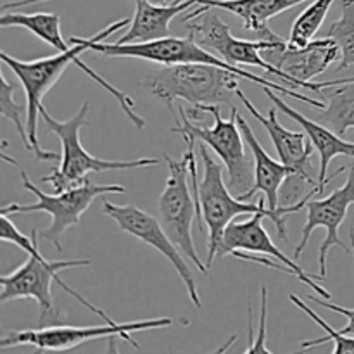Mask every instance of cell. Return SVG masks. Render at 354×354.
<instances>
[{
    "label": "cell",
    "mask_w": 354,
    "mask_h": 354,
    "mask_svg": "<svg viewBox=\"0 0 354 354\" xmlns=\"http://www.w3.org/2000/svg\"><path fill=\"white\" fill-rule=\"evenodd\" d=\"M289 299L292 301L294 304H296L297 308H299L301 311H304V313L308 315L310 318H313L315 322H317L318 325H320L322 328H324L325 332H327V335L325 337H320V339H313V341H306L301 344V348L303 349H311V348H317V346H322V344H327V342H334L335 348H334V354H354V335H346V334H341L339 330H334V328L330 327V325L327 324V322L324 320L322 317H318L317 313H315L313 310H311L308 304H304V301L301 299L299 296H296V294H289Z\"/></svg>",
    "instance_id": "24"
},
{
    "label": "cell",
    "mask_w": 354,
    "mask_h": 354,
    "mask_svg": "<svg viewBox=\"0 0 354 354\" xmlns=\"http://www.w3.org/2000/svg\"><path fill=\"white\" fill-rule=\"evenodd\" d=\"M354 204V159L348 168V180L342 187L335 189L328 197H322V199L308 201V220L303 228V239L297 244L296 251H294L292 258L299 259L303 254L304 248L308 245L311 234L317 228H325L327 235L325 241L322 242L320 252H318V261H320V277L322 280L327 277V256L332 248H341L346 252L349 251L348 245L341 241L339 237V228H341L342 221L348 216V209Z\"/></svg>",
    "instance_id": "15"
},
{
    "label": "cell",
    "mask_w": 354,
    "mask_h": 354,
    "mask_svg": "<svg viewBox=\"0 0 354 354\" xmlns=\"http://www.w3.org/2000/svg\"><path fill=\"white\" fill-rule=\"evenodd\" d=\"M171 318H154V320L127 322V324H106L95 327H71V325H54V327H40L37 330H19L6 335L0 341V348H14V346H31L41 351H68L75 349L85 342L95 339L121 337L130 342L135 349H140V344L131 339V332L151 330V328L171 327Z\"/></svg>",
    "instance_id": "12"
},
{
    "label": "cell",
    "mask_w": 354,
    "mask_h": 354,
    "mask_svg": "<svg viewBox=\"0 0 354 354\" xmlns=\"http://www.w3.org/2000/svg\"><path fill=\"white\" fill-rule=\"evenodd\" d=\"M149 2H152V3H166V0H149Z\"/></svg>",
    "instance_id": "29"
},
{
    "label": "cell",
    "mask_w": 354,
    "mask_h": 354,
    "mask_svg": "<svg viewBox=\"0 0 354 354\" xmlns=\"http://www.w3.org/2000/svg\"><path fill=\"white\" fill-rule=\"evenodd\" d=\"M308 299H310L311 303L318 304V306L327 308V310H330V311H334V313H339V315H342V317L348 318V325H346V327L339 332H341V334H346V335H354V310H349V308H344V306H339V304H334V303H330V301H325V299H322V297H317V296H308Z\"/></svg>",
    "instance_id": "27"
},
{
    "label": "cell",
    "mask_w": 354,
    "mask_h": 354,
    "mask_svg": "<svg viewBox=\"0 0 354 354\" xmlns=\"http://www.w3.org/2000/svg\"><path fill=\"white\" fill-rule=\"evenodd\" d=\"M349 239H351V244H353V252H354V230L349 232Z\"/></svg>",
    "instance_id": "28"
},
{
    "label": "cell",
    "mask_w": 354,
    "mask_h": 354,
    "mask_svg": "<svg viewBox=\"0 0 354 354\" xmlns=\"http://www.w3.org/2000/svg\"><path fill=\"white\" fill-rule=\"evenodd\" d=\"M304 2L308 0H201L196 6L197 9L183 16L182 21L189 23V21L203 16L209 9H221L241 17L245 30L256 33L261 40L280 41L283 38L270 28L268 21L282 14L283 10L292 9Z\"/></svg>",
    "instance_id": "18"
},
{
    "label": "cell",
    "mask_w": 354,
    "mask_h": 354,
    "mask_svg": "<svg viewBox=\"0 0 354 354\" xmlns=\"http://www.w3.org/2000/svg\"><path fill=\"white\" fill-rule=\"evenodd\" d=\"M313 196H318V187H313V189L304 196V199L297 201V203L292 204V207H289V209L259 211V213H256L251 220L241 221V223L232 221V223L227 227V230H225L223 242H221V248H220V252H218V256L235 254V252H242V251L272 256L273 259H279L282 265H286L287 268H290L292 275L297 277V279H299L301 282L306 283V286H310L318 296L325 297V299H332V294L328 292L327 289H324V287L318 286V283H315L313 280H311V279L322 280V277L311 275V273L304 272L301 266H297L296 259L283 254V252L277 248L275 242L272 241V237H270V234L266 232V228L263 227V220L268 218V220H272L273 223H275L280 239H282V241H287V225H286L287 216L292 213H297V211H301L303 207H306L308 201L313 199Z\"/></svg>",
    "instance_id": "7"
},
{
    "label": "cell",
    "mask_w": 354,
    "mask_h": 354,
    "mask_svg": "<svg viewBox=\"0 0 354 354\" xmlns=\"http://www.w3.org/2000/svg\"><path fill=\"white\" fill-rule=\"evenodd\" d=\"M263 92L268 95V99L275 104L277 109L282 111L283 114H287L289 118H292L296 123H299L303 127V130L306 131V135L310 137V142L315 145V149L320 154V169H318V196H324V190L335 176L341 175L342 171H348V168H339L335 169L332 175H328V166L334 161V158L337 156H346V158L354 159V142L344 140L342 137H339L337 133H334L332 130H328L324 124L317 123V121L310 120V118H304L303 114L297 113L296 109L289 106L286 100L280 95H277V92H272V88L268 86H263Z\"/></svg>",
    "instance_id": "17"
},
{
    "label": "cell",
    "mask_w": 354,
    "mask_h": 354,
    "mask_svg": "<svg viewBox=\"0 0 354 354\" xmlns=\"http://www.w3.org/2000/svg\"><path fill=\"white\" fill-rule=\"evenodd\" d=\"M131 17H124V19L116 21L111 26H107L106 30L99 31L97 35L90 38H78L73 37L69 38V44H73L68 50H59L55 55H48V57L35 59V61H19V59L10 57L7 52H2L0 57H2L3 66L10 69L14 73L17 80L21 82L24 88V95H26V128L28 135H30L31 145H33V154L37 156L38 161H54V159H61L62 154L57 152L44 151V149L38 145V118H40V109L41 100L47 95L48 90L57 83V80L61 78L62 73L69 68L71 64L78 66L83 73H85L88 78H92L93 82L99 83L107 93L114 97L120 104L121 111L128 116V120L138 128V130H144L145 128V120L142 116H138L135 113V102L130 95H127L124 92H121L120 88H116L114 85H111L106 78L99 76V73L93 71L90 66H86L85 62H82L80 54H83L85 50H92L93 45L99 44V41L106 40L109 35L116 33L121 28L130 26Z\"/></svg>",
    "instance_id": "1"
},
{
    "label": "cell",
    "mask_w": 354,
    "mask_h": 354,
    "mask_svg": "<svg viewBox=\"0 0 354 354\" xmlns=\"http://www.w3.org/2000/svg\"><path fill=\"white\" fill-rule=\"evenodd\" d=\"M187 26L197 44L203 45L206 50L218 54L228 64L256 66V68L265 69L270 76H279L282 80V73L261 55L263 47H266L270 40L259 38V40L251 41L235 38L232 35L230 26L214 12H204V17L199 23L189 21Z\"/></svg>",
    "instance_id": "16"
},
{
    "label": "cell",
    "mask_w": 354,
    "mask_h": 354,
    "mask_svg": "<svg viewBox=\"0 0 354 354\" xmlns=\"http://www.w3.org/2000/svg\"><path fill=\"white\" fill-rule=\"evenodd\" d=\"M0 230H2L0 232V239L3 242L16 244L17 248L28 252V259L19 268L0 279V283H2L0 301L2 303L14 299H35L38 303V308H40V315H38V324H40V327L62 325L64 318H62L61 311L55 308L54 299H52V282L55 280V283L62 290L71 294L86 310H90L93 315L102 318L106 324H116L100 308L93 306L92 303H88L85 297L80 296L76 290H73L71 287H68L59 279V272L68 268H76V266H88V259H68V261L66 259H59V261H47L40 254V249H38V245H40L38 235L40 234H38L37 228H33L30 237H28V235L21 234L17 230L16 225L9 220V214H2V228Z\"/></svg>",
    "instance_id": "2"
},
{
    "label": "cell",
    "mask_w": 354,
    "mask_h": 354,
    "mask_svg": "<svg viewBox=\"0 0 354 354\" xmlns=\"http://www.w3.org/2000/svg\"><path fill=\"white\" fill-rule=\"evenodd\" d=\"M102 209L107 216L113 218V220L120 225L121 230L133 235L138 241L145 242V244L154 248L158 252H161V254L171 263L173 268L176 270L178 277L182 279L183 286H185L194 306L203 308V301H201L199 290H197V282L196 277H194V272L190 270V266L187 265L185 259H183L185 254L180 251L178 245L171 241V237L166 234L161 221L156 220L152 214L140 209V207H137L135 204L118 206V204H111L109 201L104 199Z\"/></svg>",
    "instance_id": "14"
},
{
    "label": "cell",
    "mask_w": 354,
    "mask_h": 354,
    "mask_svg": "<svg viewBox=\"0 0 354 354\" xmlns=\"http://www.w3.org/2000/svg\"><path fill=\"white\" fill-rule=\"evenodd\" d=\"M239 76L213 64H165L149 71L140 85L151 95L166 102L169 113L175 100H185L190 106H228L232 109L237 97Z\"/></svg>",
    "instance_id": "3"
},
{
    "label": "cell",
    "mask_w": 354,
    "mask_h": 354,
    "mask_svg": "<svg viewBox=\"0 0 354 354\" xmlns=\"http://www.w3.org/2000/svg\"><path fill=\"white\" fill-rule=\"evenodd\" d=\"M266 311H268V290L261 287V324H259V335L249 344L245 353H272L266 348Z\"/></svg>",
    "instance_id": "26"
},
{
    "label": "cell",
    "mask_w": 354,
    "mask_h": 354,
    "mask_svg": "<svg viewBox=\"0 0 354 354\" xmlns=\"http://www.w3.org/2000/svg\"><path fill=\"white\" fill-rule=\"evenodd\" d=\"M201 0H175L173 3H152L149 0H135V16L130 30L118 38L116 44H144L169 37V24L178 14L192 9Z\"/></svg>",
    "instance_id": "20"
},
{
    "label": "cell",
    "mask_w": 354,
    "mask_h": 354,
    "mask_svg": "<svg viewBox=\"0 0 354 354\" xmlns=\"http://www.w3.org/2000/svg\"><path fill=\"white\" fill-rule=\"evenodd\" d=\"M325 107L320 109L317 123L324 124L339 137L354 128V76L341 85L327 86L320 92Z\"/></svg>",
    "instance_id": "21"
},
{
    "label": "cell",
    "mask_w": 354,
    "mask_h": 354,
    "mask_svg": "<svg viewBox=\"0 0 354 354\" xmlns=\"http://www.w3.org/2000/svg\"><path fill=\"white\" fill-rule=\"evenodd\" d=\"M335 0H313L299 16L296 17L290 30V37L287 44L294 45V47H304L315 40V35L324 24L325 17H327L328 10H330L332 3Z\"/></svg>",
    "instance_id": "22"
},
{
    "label": "cell",
    "mask_w": 354,
    "mask_h": 354,
    "mask_svg": "<svg viewBox=\"0 0 354 354\" xmlns=\"http://www.w3.org/2000/svg\"><path fill=\"white\" fill-rule=\"evenodd\" d=\"M93 52H100L104 55H113V57H138L145 59V61L159 62V64H196V62H203V64H213L220 66V68L228 69V71L235 73L239 78H245L252 83H258L261 86H268V88L275 90L277 93H282L286 97H292V99L301 100V102L310 104L311 107L317 109H324L325 102L315 100L306 97L304 93H299L294 88H286L283 85L277 83L270 76H258L254 73L244 71V69L237 68V66L228 64L227 61L214 55L213 52L206 50L203 45L196 41L192 35L185 38L180 37H166L159 38V40L144 41V44H99L93 45Z\"/></svg>",
    "instance_id": "4"
},
{
    "label": "cell",
    "mask_w": 354,
    "mask_h": 354,
    "mask_svg": "<svg viewBox=\"0 0 354 354\" xmlns=\"http://www.w3.org/2000/svg\"><path fill=\"white\" fill-rule=\"evenodd\" d=\"M237 97L245 109L252 114L256 121L261 124L266 130V133L272 138L273 145L277 149L279 159L290 169V176L287 178V190L283 196L282 204L289 206V204L297 203L301 194L304 192V185L318 187V180H315L313 168H311V154L315 151L313 144H308L306 131H290L286 127L280 124L277 120L275 109L268 111V116H263L254 104L245 97L242 90L237 88Z\"/></svg>",
    "instance_id": "13"
},
{
    "label": "cell",
    "mask_w": 354,
    "mask_h": 354,
    "mask_svg": "<svg viewBox=\"0 0 354 354\" xmlns=\"http://www.w3.org/2000/svg\"><path fill=\"white\" fill-rule=\"evenodd\" d=\"M201 156L204 162V176L197 185L199 194L201 213L207 227V261L206 266L211 268L214 258L218 256L223 242L225 230L228 225L241 214H256L259 211H272L265 207L266 201L259 199L258 203H245L242 199H235L230 194V187L223 180V168L207 154V145L201 142ZM296 204V203H294ZM292 207V204L283 207L282 211Z\"/></svg>",
    "instance_id": "9"
},
{
    "label": "cell",
    "mask_w": 354,
    "mask_h": 354,
    "mask_svg": "<svg viewBox=\"0 0 354 354\" xmlns=\"http://www.w3.org/2000/svg\"><path fill=\"white\" fill-rule=\"evenodd\" d=\"M261 55L282 73L283 82H287L296 90H310V92L320 93L327 86L341 85L353 80V76H349V78L328 80V82L320 83L311 82L341 57V48L337 41L330 37L311 40L304 47H294L287 44V40L268 41V45L263 47Z\"/></svg>",
    "instance_id": "10"
},
{
    "label": "cell",
    "mask_w": 354,
    "mask_h": 354,
    "mask_svg": "<svg viewBox=\"0 0 354 354\" xmlns=\"http://www.w3.org/2000/svg\"><path fill=\"white\" fill-rule=\"evenodd\" d=\"M88 102H83L78 113L68 121H57L47 113L45 107L40 109V118L44 120L47 131L57 135L62 144L61 166L44 176L41 182L50 183L54 192H64L68 189L85 183L88 173H102V171H120V169H135L147 168V166H158L159 159L156 158H140L130 159V161H107L92 156L85 151L80 140V131L86 127V113H88Z\"/></svg>",
    "instance_id": "5"
},
{
    "label": "cell",
    "mask_w": 354,
    "mask_h": 354,
    "mask_svg": "<svg viewBox=\"0 0 354 354\" xmlns=\"http://www.w3.org/2000/svg\"><path fill=\"white\" fill-rule=\"evenodd\" d=\"M201 107L211 114L214 124L211 128L194 124L189 118L187 111L180 104L178 109L171 111V116L175 118V127L171 128L173 133L180 137H190L196 142H204L207 147L213 149L218 158L227 166L228 173V187L239 196H244L254 185V161L245 154V140L241 128L237 123V107L230 109V118L223 120L221 118V106H194Z\"/></svg>",
    "instance_id": "6"
},
{
    "label": "cell",
    "mask_w": 354,
    "mask_h": 354,
    "mask_svg": "<svg viewBox=\"0 0 354 354\" xmlns=\"http://www.w3.org/2000/svg\"><path fill=\"white\" fill-rule=\"evenodd\" d=\"M166 162L169 168V176L166 180L165 190L158 199L159 207V221L166 234L171 237L180 248V251L192 259L196 268L203 275H207V266L199 258L194 245L192 225L194 218H197V206L194 199L192 185H190V168L189 156H183L182 159H173L166 156Z\"/></svg>",
    "instance_id": "11"
},
{
    "label": "cell",
    "mask_w": 354,
    "mask_h": 354,
    "mask_svg": "<svg viewBox=\"0 0 354 354\" xmlns=\"http://www.w3.org/2000/svg\"><path fill=\"white\" fill-rule=\"evenodd\" d=\"M237 123L242 135H244L245 144L251 149L252 161H254V185H252L251 190L245 192L244 196H239V199L249 201L254 194L261 192L263 196H265L266 204H268L270 209L282 211L283 207H286V204H280L279 192L283 187V183L287 182V178L290 176V169L287 168L282 161H277V159H273L272 156L265 151V147L259 144L254 131L249 127V123L245 121L244 116L237 114Z\"/></svg>",
    "instance_id": "19"
},
{
    "label": "cell",
    "mask_w": 354,
    "mask_h": 354,
    "mask_svg": "<svg viewBox=\"0 0 354 354\" xmlns=\"http://www.w3.org/2000/svg\"><path fill=\"white\" fill-rule=\"evenodd\" d=\"M21 180H23V187L30 192L37 196V203L33 204H7L2 206L0 214H19V213H48L52 221L47 228L40 234L41 239L48 241L55 251L61 252V237L69 227L78 225L82 214L88 209L92 201L99 196H106V194H124L127 189L121 185H97L92 183L88 178L85 183L75 187V189H68L64 192H54L45 194L28 178L26 171H21Z\"/></svg>",
    "instance_id": "8"
},
{
    "label": "cell",
    "mask_w": 354,
    "mask_h": 354,
    "mask_svg": "<svg viewBox=\"0 0 354 354\" xmlns=\"http://www.w3.org/2000/svg\"><path fill=\"white\" fill-rule=\"evenodd\" d=\"M341 7V17L325 31V37L334 38L341 48V64L337 66V71L354 64V0H342Z\"/></svg>",
    "instance_id": "23"
},
{
    "label": "cell",
    "mask_w": 354,
    "mask_h": 354,
    "mask_svg": "<svg viewBox=\"0 0 354 354\" xmlns=\"http://www.w3.org/2000/svg\"><path fill=\"white\" fill-rule=\"evenodd\" d=\"M0 82H2V88H0V113H2L3 118L12 121L16 124V130L19 133L21 142H23L24 149L33 152V145H31L30 135H28V128H24L23 124V111L24 107L19 106V104L14 100V92H16V86L14 83H10L9 80L6 78L3 73H0Z\"/></svg>",
    "instance_id": "25"
}]
</instances>
